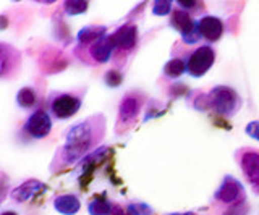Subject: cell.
<instances>
[{"label": "cell", "instance_id": "1", "mask_svg": "<svg viewBox=\"0 0 259 215\" xmlns=\"http://www.w3.org/2000/svg\"><path fill=\"white\" fill-rule=\"evenodd\" d=\"M105 130H107V120L102 114H94L71 125L63 131L65 142L55 150L49 170L52 173H59L67 167L75 165L88 154L97 150L105 138Z\"/></svg>", "mask_w": 259, "mask_h": 215}, {"label": "cell", "instance_id": "2", "mask_svg": "<svg viewBox=\"0 0 259 215\" xmlns=\"http://www.w3.org/2000/svg\"><path fill=\"white\" fill-rule=\"evenodd\" d=\"M86 87L76 91H52L47 99V112L51 114L52 120H68L79 112L83 105Z\"/></svg>", "mask_w": 259, "mask_h": 215}, {"label": "cell", "instance_id": "3", "mask_svg": "<svg viewBox=\"0 0 259 215\" xmlns=\"http://www.w3.org/2000/svg\"><path fill=\"white\" fill-rule=\"evenodd\" d=\"M144 100L146 95L144 92L133 89L128 91L123 97H121L120 103H118V114H117V122L115 126H113V131L118 136L125 134L126 131H130L135 126V123L138 122L141 112L144 110Z\"/></svg>", "mask_w": 259, "mask_h": 215}, {"label": "cell", "instance_id": "4", "mask_svg": "<svg viewBox=\"0 0 259 215\" xmlns=\"http://www.w3.org/2000/svg\"><path fill=\"white\" fill-rule=\"evenodd\" d=\"M243 107L241 95L230 86L219 84L207 92V110H214L224 118H233Z\"/></svg>", "mask_w": 259, "mask_h": 215}, {"label": "cell", "instance_id": "5", "mask_svg": "<svg viewBox=\"0 0 259 215\" xmlns=\"http://www.w3.org/2000/svg\"><path fill=\"white\" fill-rule=\"evenodd\" d=\"M110 41L113 45V60H120V65H123L138 47V41H140L138 26L130 21L125 23L110 34Z\"/></svg>", "mask_w": 259, "mask_h": 215}, {"label": "cell", "instance_id": "6", "mask_svg": "<svg viewBox=\"0 0 259 215\" xmlns=\"http://www.w3.org/2000/svg\"><path fill=\"white\" fill-rule=\"evenodd\" d=\"M73 53L76 55L84 65H104L113 59V45L110 41V34L99 39L97 42L88 47H75Z\"/></svg>", "mask_w": 259, "mask_h": 215}, {"label": "cell", "instance_id": "7", "mask_svg": "<svg viewBox=\"0 0 259 215\" xmlns=\"http://www.w3.org/2000/svg\"><path fill=\"white\" fill-rule=\"evenodd\" d=\"M235 160L253 193L259 196V150L253 147H240L235 150Z\"/></svg>", "mask_w": 259, "mask_h": 215}, {"label": "cell", "instance_id": "8", "mask_svg": "<svg viewBox=\"0 0 259 215\" xmlns=\"http://www.w3.org/2000/svg\"><path fill=\"white\" fill-rule=\"evenodd\" d=\"M168 23L177 33H180L182 41L186 45H194L202 39V36L199 33L198 20H194V17H191L190 13L183 12L182 9H175L172 12Z\"/></svg>", "mask_w": 259, "mask_h": 215}, {"label": "cell", "instance_id": "9", "mask_svg": "<svg viewBox=\"0 0 259 215\" xmlns=\"http://www.w3.org/2000/svg\"><path fill=\"white\" fill-rule=\"evenodd\" d=\"M185 60H186L188 75L191 78H201L212 68L214 62H215V50L212 45L202 44V45L196 47V49H194Z\"/></svg>", "mask_w": 259, "mask_h": 215}, {"label": "cell", "instance_id": "10", "mask_svg": "<svg viewBox=\"0 0 259 215\" xmlns=\"http://www.w3.org/2000/svg\"><path fill=\"white\" fill-rule=\"evenodd\" d=\"M245 199H246L245 186L235 177H232V175H225L214 193V201L225 205H233L240 201H245Z\"/></svg>", "mask_w": 259, "mask_h": 215}, {"label": "cell", "instance_id": "11", "mask_svg": "<svg viewBox=\"0 0 259 215\" xmlns=\"http://www.w3.org/2000/svg\"><path fill=\"white\" fill-rule=\"evenodd\" d=\"M24 133L32 139H44L52 131V117L44 109H36L23 126Z\"/></svg>", "mask_w": 259, "mask_h": 215}, {"label": "cell", "instance_id": "12", "mask_svg": "<svg viewBox=\"0 0 259 215\" xmlns=\"http://www.w3.org/2000/svg\"><path fill=\"white\" fill-rule=\"evenodd\" d=\"M198 26H199V33L202 39H204L209 45L221 41L225 33L224 21L219 17H214V15H204L202 18H199Z\"/></svg>", "mask_w": 259, "mask_h": 215}, {"label": "cell", "instance_id": "13", "mask_svg": "<svg viewBox=\"0 0 259 215\" xmlns=\"http://www.w3.org/2000/svg\"><path fill=\"white\" fill-rule=\"evenodd\" d=\"M20 63H21V53L12 47L10 44L2 42L0 44V65H2V71H0V78L2 79H8L12 73L16 75L18 73V68H20Z\"/></svg>", "mask_w": 259, "mask_h": 215}, {"label": "cell", "instance_id": "14", "mask_svg": "<svg viewBox=\"0 0 259 215\" xmlns=\"http://www.w3.org/2000/svg\"><path fill=\"white\" fill-rule=\"evenodd\" d=\"M47 189V185L42 181H39V180H34V178H31V180H26V181H23L21 185H18L16 188L12 189V199L16 202V204H23V202H28L31 197H34L37 194H40L42 191Z\"/></svg>", "mask_w": 259, "mask_h": 215}, {"label": "cell", "instance_id": "15", "mask_svg": "<svg viewBox=\"0 0 259 215\" xmlns=\"http://www.w3.org/2000/svg\"><path fill=\"white\" fill-rule=\"evenodd\" d=\"M107 33V28L99 26V25H91V26H84L78 31L76 34V47H88L94 42H97L99 39L105 37Z\"/></svg>", "mask_w": 259, "mask_h": 215}, {"label": "cell", "instance_id": "16", "mask_svg": "<svg viewBox=\"0 0 259 215\" xmlns=\"http://www.w3.org/2000/svg\"><path fill=\"white\" fill-rule=\"evenodd\" d=\"M54 209L60 215H76L81 209V201L76 194H60L54 199Z\"/></svg>", "mask_w": 259, "mask_h": 215}, {"label": "cell", "instance_id": "17", "mask_svg": "<svg viewBox=\"0 0 259 215\" xmlns=\"http://www.w3.org/2000/svg\"><path fill=\"white\" fill-rule=\"evenodd\" d=\"M113 202H110L104 194H96L88 202V213L89 215H112Z\"/></svg>", "mask_w": 259, "mask_h": 215}, {"label": "cell", "instance_id": "18", "mask_svg": "<svg viewBox=\"0 0 259 215\" xmlns=\"http://www.w3.org/2000/svg\"><path fill=\"white\" fill-rule=\"evenodd\" d=\"M162 73H164L165 78H170V79H177L183 76L185 73H188V70H186V60L182 57L170 59L164 65V68H162Z\"/></svg>", "mask_w": 259, "mask_h": 215}, {"label": "cell", "instance_id": "19", "mask_svg": "<svg viewBox=\"0 0 259 215\" xmlns=\"http://www.w3.org/2000/svg\"><path fill=\"white\" fill-rule=\"evenodd\" d=\"M16 103H18L20 109H24V110L34 109L37 105V92L34 87H31V86L21 87L18 94H16Z\"/></svg>", "mask_w": 259, "mask_h": 215}, {"label": "cell", "instance_id": "20", "mask_svg": "<svg viewBox=\"0 0 259 215\" xmlns=\"http://www.w3.org/2000/svg\"><path fill=\"white\" fill-rule=\"evenodd\" d=\"M62 5H63L65 15H68V17L83 15L89 9V2H86V0H65Z\"/></svg>", "mask_w": 259, "mask_h": 215}, {"label": "cell", "instance_id": "21", "mask_svg": "<svg viewBox=\"0 0 259 215\" xmlns=\"http://www.w3.org/2000/svg\"><path fill=\"white\" fill-rule=\"evenodd\" d=\"M178 9H182L183 12L193 15H199L201 12H204V2H198V0H178L177 2Z\"/></svg>", "mask_w": 259, "mask_h": 215}, {"label": "cell", "instance_id": "22", "mask_svg": "<svg viewBox=\"0 0 259 215\" xmlns=\"http://www.w3.org/2000/svg\"><path fill=\"white\" fill-rule=\"evenodd\" d=\"M104 83L109 87H118L123 83V73L118 68H110L104 73Z\"/></svg>", "mask_w": 259, "mask_h": 215}, {"label": "cell", "instance_id": "23", "mask_svg": "<svg viewBox=\"0 0 259 215\" xmlns=\"http://www.w3.org/2000/svg\"><path fill=\"white\" fill-rule=\"evenodd\" d=\"M174 12V2L170 0H156L152 4V13L156 17H168Z\"/></svg>", "mask_w": 259, "mask_h": 215}, {"label": "cell", "instance_id": "24", "mask_svg": "<svg viewBox=\"0 0 259 215\" xmlns=\"http://www.w3.org/2000/svg\"><path fill=\"white\" fill-rule=\"evenodd\" d=\"M126 210L130 215H152V207L146 202H130L126 205Z\"/></svg>", "mask_w": 259, "mask_h": 215}, {"label": "cell", "instance_id": "25", "mask_svg": "<svg viewBox=\"0 0 259 215\" xmlns=\"http://www.w3.org/2000/svg\"><path fill=\"white\" fill-rule=\"evenodd\" d=\"M248 209H249V205H248L246 199H245V201H240V202L233 204V205H229L224 210L222 215H248Z\"/></svg>", "mask_w": 259, "mask_h": 215}, {"label": "cell", "instance_id": "26", "mask_svg": "<svg viewBox=\"0 0 259 215\" xmlns=\"http://www.w3.org/2000/svg\"><path fill=\"white\" fill-rule=\"evenodd\" d=\"M245 133L248 134V136L251 139H254L259 142V120H253V122H249L246 125V128H245Z\"/></svg>", "mask_w": 259, "mask_h": 215}, {"label": "cell", "instance_id": "27", "mask_svg": "<svg viewBox=\"0 0 259 215\" xmlns=\"http://www.w3.org/2000/svg\"><path fill=\"white\" fill-rule=\"evenodd\" d=\"M112 215H130V213H128V210L125 209L123 205H120V204H113Z\"/></svg>", "mask_w": 259, "mask_h": 215}, {"label": "cell", "instance_id": "28", "mask_svg": "<svg viewBox=\"0 0 259 215\" xmlns=\"http://www.w3.org/2000/svg\"><path fill=\"white\" fill-rule=\"evenodd\" d=\"M165 215H196V213L191 212V210H188V212H168V213H165Z\"/></svg>", "mask_w": 259, "mask_h": 215}, {"label": "cell", "instance_id": "29", "mask_svg": "<svg viewBox=\"0 0 259 215\" xmlns=\"http://www.w3.org/2000/svg\"><path fill=\"white\" fill-rule=\"evenodd\" d=\"M0 215H18V213H16L15 210H4Z\"/></svg>", "mask_w": 259, "mask_h": 215}]
</instances>
